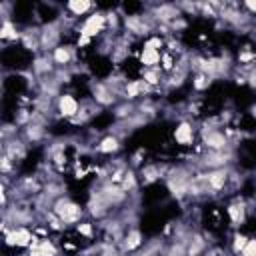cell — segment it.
Returning <instances> with one entry per match:
<instances>
[{
    "mask_svg": "<svg viewBox=\"0 0 256 256\" xmlns=\"http://www.w3.org/2000/svg\"><path fill=\"white\" fill-rule=\"evenodd\" d=\"M22 136L28 144H36V142H42L46 138V126L42 124H28L26 128H22Z\"/></svg>",
    "mask_w": 256,
    "mask_h": 256,
    "instance_id": "2e32d148",
    "label": "cell"
},
{
    "mask_svg": "<svg viewBox=\"0 0 256 256\" xmlns=\"http://www.w3.org/2000/svg\"><path fill=\"white\" fill-rule=\"evenodd\" d=\"M212 82H214L212 76H208V74H204V72H194L192 88H194L196 92H204V90H208V86H210Z\"/></svg>",
    "mask_w": 256,
    "mask_h": 256,
    "instance_id": "ac0fdd59",
    "label": "cell"
},
{
    "mask_svg": "<svg viewBox=\"0 0 256 256\" xmlns=\"http://www.w3.org/2000/svg\"><path fill=\"white\" fill-rule=\"evenodd\" d=\"M52 212L62 220L64 226H76V224H80V218H82V214H84L82 206L76 204V202H74L72 198H68V196H60L58 200H54Z\"/></svg>",
    "mask_w": 256,
    "mask_h": 256,
    "instance_id": "6da1fadb",
    "label": "cell"
},
{
    "mask_svg": "<svg viewBox=\"0 0 256 256\" xmlns=\"http://www.w3.org/2000/svg\"><path fill=\"white\" fill-rule=\"evenodd\" d=\"M174 140L180 144V146H190L194 142V128L190 122H180L176 128H174Z\"/></svg>",
    "mask_w": 256,
    "mask_h": 256,
    "instance_id": "9a60e30c",
    "label": "cell"
},
{
    "mask_svg": "<svg viewBox=\"0 0 256 256\" xmlns=\"http://www.w3.org/2000/svg\"><path fill=\"white\" fill-rule=\"evenodd\" d=\"M34 240H36V234L30 226H16L4 232L6 248H30Z\"/></svg>",
    "mask_w": 256,
    "mask_h": 256,
    "instance_id": "7a4b0ae2",
    "label": "cell"
},
{
    "mask_svg": "<svg viewBox=\"0 0 256 256\" xmlns=\"http://www.w3.org/2000/svg\"><path fill=\"white\" fill-rule=\"evenodd\" d=\"M96 4L90 0H70L64 4V12H68V16H60L62 20H72V18H80L84 14H88L90 10H94Z\"/></svg>",
    "mask_w": 256,
    "mask_h": 256,
    "instance_id": "30bf717a",
    "label": "cell"
},
{
    "mask_svg": "<svg viewBox=\"0 0 256 256\" xmlns=\"http://www.w3.org/2000/svg\"><path fill=\"white\" fill-rule=\"evenodd\" d=\"M248 236L246 234H242V232H234V236H232V252L236 254V256H240V252L246 248V244H248Z\"/></svg>",
    "mask_w": 256,
    "mask_h": 256,
    "instance_id": "d6986e66",
    "label": "cell"
},
{
    "mask_svg": "<svg viewBox=\"0 0 256 256\" xmlns=\"http://www.w3.org/2000/svg\"><path fill=\"white\" fill-rule=\"evenodd\" d=\"M122 148V142H120V136H116V134H106L104 138H100L98 142H96V146H94V150L98 152V154H116L118 150Z\"/></svg>",
    "mask_w": 256,
    "mask_h": 256,
    "instance_id": "5bb4252c",
    "label": "cell"
},
{
    "mask_svg": "<svg viewBox=\"0 0 256 256\" xmlns=\"http://www.w3.org/2000/svg\"><path fill=\"white\" fill-rule=\"evenodd\" d=\"M56 110H58V116L60 118H66V120H74L78 116V110H80V102L68 94V92H62L58 98H56Z\"/></svg>",
    "mask_w": 256,
    "mask_h": 256,
    "instance_id": "277c9868",
    "label": "cell"
},
{
    "mask_svg": "<svg viewBox=\"0 0 256 256\" xmlns=\"http://www.w3.org/2000/svg\"><path fill=\"white\" fill-rule=\"evenodd\" d=\"M226 214H228V218H230L234 228L242 226L246 222V216H248V206H246L244 198H236L234 202H230L228 208H226Z\"/></svg>",
    "mask_w": 256,
    "mask_h": 256,
    "instance_id": "8fae6325",
    "label": "cell"
},
{
    "mask_svg": "<svg viewBox=\"0 0 256 256\" xmlns=\"http://www.w3.org/2000/svg\"><path fill=\"white\" fill-rule=\"evenodd\" d=\"M28 256H58V246L48 236L36 238L28 248Z\"/></svg>",
    "mask_w": 256,
    "mask_h": 256,
    "instance_id": "7c38bea8",
    "label": "cell"
},
{
    "mask_svg": "<svg viewBox=\"0 0 256 256\" xmlns=\"http://www.w3.org/2000/svg\"><path fill=\"white\" fill-rule=\"evenodd\" d=\"M108 28V24H106V12H102V10H96V12H92L90 16H86V20L78 26V36H86V38H96L98 34H102L104 30Z\"/></svg>",
    "mask_w": 256,
    "mask_h": 256,
    "instance_id": "3957f363",
    "label": "cell"
},
{
    "mask_svg": "<svg viewBox=\"0 0 256 256\" xmlns=\"http://www.w3.org/2000/svg\"><path fill=\"white\" fill-rule=\"evenodd\" d=\"M92 100L100 106V108H106V106H112L116 104V92L104 82H92Z\"/></svg>",
    "mask_w": 256,
    "mask_h": 256,
    "instance_id": "5b68a950",
    "label": "cell"
},
{
    "mask_svg": "<svg viewBox=\"0 0 256 256\" xmlns=\"http://www.w3.org/2000/svg\"><path fill=\"white\" fill-rule=\"evenodd\" d=\"M230 174H232V170H230L228 166H226V168H218V170H208V172H206V180H208L210 192H212V194L222 192V190L228 186V182H230Z\"/></svg>",
    "mask_w": 256,
    "mask_h": 256,
    "instance_id": "52a82bcc",
    "label": "cell"
},
{
    "mask_svg": "<svg viewBox=\"0 0 256 256\" xmlns=\"http://www.w3.org/2000/svg\"><path fill=\"white\" fill-rule=\"evenodd\" d=\"M120 246H122V252H136L144 246V236L140 232V228L136 226H128V230L124 232L122 240H120Z\"/></svg>",
    "mask_w": 256,
    "mask_h": 256,
    "instance_id": "9c48e42d",
    "label": "cell"
},
{
    "mask_svg": "<svg viewBox=\"0 0 256 256\" xmlns=\"http://www.w3.org/2000/svg\"><path fill=\"white\" fill-rule=\"evenodd\" d=\"M250 112H252V116H254V118H256V104H254V106H252V110H250Z\"/></svg>",
    "mask_w": 256,
    "mask_h": 256,
    "instance_id": "7402d4cb",
    "label": "cell"
},
{
    "mask_svg": "<svg viewBox=\"0 0 256 256\" xmlns=\"http://www.w3.org/2000/svg\"><path fill=\"white\" fill-rule=\"evenodd\" d=\"M242 8L248 10L250 16H254V14H256V0H246V2H242Z\"/></svg>",
    "mask_w": 256,
    "mask_h": 256,
    "instance_id": "44dd1931",
    "label": "cell"
},
{
    "mask_svg": "<svg viewBox=\"0 0 256 256\" xmlns=\"http://www.w3.org/2000/svg\"><path fill=\"white\" fill-rule=\"evenodd\" d=\"M56 68H72V64L76 62V48L70 44H60L56 50L50 52Z\"/></svg>",
    "mask_w": 256,
    "mask_h": 256,
    "instance_id": "ba28073f",
    "label": "cell"
},
{
    "mask_svg": "<svg viewBox=\"0 0 256 256\" xmlns=\"http://www.w3.org/2000/svg\"><path fill=\"white\" fill-rule=\"evenodd\" d=\"M22 38V30L14 20H2L0 26V40L4 44H12V42H20Z\"/></svg>",
    "mask_w": 256,
    "mask_h": 256,
    "instance_id": "4fadbf2b",
    "label": "cell"
},
{
    "mask_svg": "<svg viewBox=\"0 0 256 256\" xmlns=\"http://www.w3.org/2000/svg\"><path fill=\"white\" fill-rule=\"evenodd\" d=\"M162 52H164V50H154V48H144V46H142L140 64H142L144 68H156V66H160Z\"/></svg>",
    "mask_w": 256,
    "mask_h": 256,
    "instance_id": "e0dca14e",
    "label": "cell"
},
{
    "mask_svg": "<svg viewBox=\"0 0 256 256\" xmlns=\"http://www.w3.org/2000/svg\"><path fill=\"white\" fill-rule=\"evenodd\" d=\"M168 170H170V168H168V166H164V164L150 162V164H146V166H142V168H140L138 178H140V182H142L144 186H150V184L158 182L160 178H166V172H168Z\"/></svg>",
    "mask_w": 256,
    "mask_h": 256,
    "instance_id": "8992f818",
    "label": "cell"
},
{
    "mask_svg": "<svg viewBox=\"0 0 256 256\" xmlns=\"http://www.w3.org/2000/svg\"><path fill=\"white\" fill-rule=\"evenodd\" d=\"M76 232L90 240V238H94V224L92 222H80V224H76Z\"/></svg>",
    "mask_w": 256,
    "mask_h": 256,
    "instance_id": "ffe728a7",
    "label": "cell"
}]
</instances>
